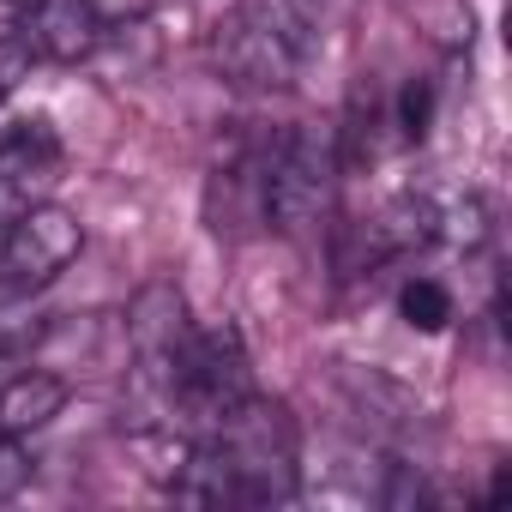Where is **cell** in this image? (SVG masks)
<instances>
[{"label":"cell","instance_id":"obj_10","mask_svg":"<svg viewBox=\"0 0 512 512\" xmlns=\"http://www.w3.org/2000/svg\"><path fill=\"white\" fill-rule=\"evenodd\" d=\"M434 229H440V199H434V193H398V199L368 223L374 253H410V247H428Z\"/></svg>","mask_w":512,"mask_h":512},{"label":"cell","instance_id":"obj_11","mask_svg":"<svg viewBox=\"0 0 512 512\" xmlns=\"http://www.w3.org/2000/svg\"><path fill=\"white\" fill-rule=\"evenodd\" d=\"M488 229H494V211H488L482 193H452V199H440V229H434V241L470 253V247L488 241Z\"/></svg>","mask_w":512,"mask_h":512},{"label":"cell","instance_id":"obj_18","mask_svg":"<svg viewBox=\"0 0 512 512\" xmlns=\"http://www.w3.org/2000/svg\"><path fill=\"white\" fill-rule=\"evenodd\" d=\"M0 7H7V13H19V7H25V0H0Z\"/></svg>","mask_w":512,"mask_h":512},{"label":"cell","instance_id":"obj_16","mask_svg":"<svg viewBox=\"0 0 512 512\" xmlns=\"http://www.w3.org/2000/svg\"><path fill=\"white\" fill-rule=\"evenodd\" d=\"M31 67H37V61H31V49H25L13 31H0V103H7V97L31 79Z\"/></svg>","mask_w":512,"mask_h":512},{"label":"cell","instance_id":"obj_4","mask_svg":"<svg viewBox=\"0 0 512 512\" xmlns=\"http://www.w3.org/2000/svg\"><path fill=\"white\" fill-rule=\"evenodd\" d=\"M338 139L320 127H290L272 139V151H260V223H272L278 235H308L326 211H332V187H338Z\"/></svg>","mask_w":512,"mask_h":512},{"label":"cell","instance_id":"obj_7","mask_svg":"<svg viewBox=\"0 0 512 512\" xmlns=\"http://www.w3.org/2000/svg\"><path fill=\"white\" fill-rule=\"evenodd\" d=\"M13 37L31 49V61L79 67L109 43V19L91 7V0H25L13 13Z\"/></svg>","mask_w":512,"mask_h":512},{"label":"cell","instance_id":"obj_9","mask_svg":"<svg viewBox=\"0 0 512 512\" xmlns=\"http://www.w3.org/2000/svg\"><path fill=\"white\" fill-rule=\"evenodd\" d=\"M67 410V380L61 374H43V368H25L0 386V434H37L49 428L55 416Z\"/></svg>","mask_w":512,"mask_h":512},{"label":"cell","instance_id":"obj_2","mask_svg":"<svg viewBox=\"0 0 512 512\" xmlns=\"http://www.w3.org/2000/svg\"><path fill=\"white\" fill-rule=\"evenodd\" d=\"M247 392H253V362H247L241 332L229 320L223 326H193L187 344L169 362L163 410L175 416L181 434H211Z\"/></svg>","mask_w":512,"mask_h":512},{"label":"cell","instance_id":"obj_13","mask_svg":"<svg viewBox=\"0 0 512 512\" xmlns=\"http://www.w3.org/2000/svg\"><path fill=\"white\" fill-rule=\"evenodd\" d=\"M428 127H434V85H428V79H410V85L398 91V133H404L410 145H422Z\"/></svg>","mask_w":512,"mask_h":512},{"label":"cell","instance_id":"obj_14","mask_svg":"<svg viewBox=\"0 0 512 512\" xmlns=\"http://www.w3.org/2000/svg\"><path fill=\"white\" fill-rule=\"evenodd\" d=\"M380 500H386L392 512H416V506H428V482H422V470H416V464H386V488H380Z\"/></svg>","mask_w":512,"mask_h":512},{"label":"cell","instance_id":"obj_6","mask_svg":"<svg viewBox=\"0 0 512 512\" xmlns=\"http://www.w3.org/2000/svg\"><path fill=\"white\" fill-rule=\"evenodd\" d=\"M187 332H193V314H187L181 284L151 278V284L133 290V302H127V344H133V368H139V380H145L157 398H163L169 362H175V350L187 344Z\"/></svg>","mask_w":512,"mask_h":512},{"label":"cell","instance_id":"obj_17","mask_svg":"<svg viewBox=\"0 0 512 512\" xmlns=\"http://www.w3.org/2000/svg\"><path fill=\"white\" fill-rule=\"evenodd\" d=\"M31 199L25 193H13V187H0V247H7V235H13V223H19V211H25Z\"/></svg>","mask_w":512,"mask_h":512},{"label":"cell","instance_id":"obj_8","mask_svg":"<svg viewBox=\"0 0 512 512\" xmlns=\"http://www.w3.org/2000/svg\"><path fill=\"white\" fill-rule=\"evenodd\" d=\"M55 175H61V133L49 115H25L0 133V187L37 199Z\"/></svg>","mask_w":512,"mask_h":512},{"label":"cell","instance_id":"obj_3","mask_svg":"<svg viewBox=\"0 0 512 512\" xmlns=\"http://www.w3.org/2000/svg\"><path fill=\"white\" fill-rule=\"evenodd\" d=\"M217 452L235 476V506H278L296 494V422L278 398L247 392L217 428Z\"/></svg>","mask_w":512,"mask_h":512},{"label":"cell","instance_id":"obj_5","mask_svg":"<svg viewBox=\"0 0 512 512\" xmlns=\"http://www.w3.org/2000/svg\"><path fill=\"white\" fill-rule=\"evenodd\" d=\"M85 247V229L67 205H49V199H31L0 247V296H37L49 290Z\"/></svg>","mask_w":512,"mask_h":512},{"label":"cell","instance_id":"obj_12","mask_svg":"<svg viewBox=\"0 0 512 512\" xmlns=\"http://www.w3.org/2000/svg\"><path fill=\"white\" fill-rule=\"evenodd\" d=\"M398 314L410 332H446L452 326V290L440 278H410L398 290Z\"/></svg>","mask_w":512,"mask_h":512},{"label":"cell","instance_id":"obj_1","mask_svg":"<svg viewBox=\"0 0 512 512\" xmlns=\"http://www.w3.org/2000/svg\"><path fill=\"white\" fill-rule=\"evenodd\" d=\"M314 55V13L302 0H241L211 31V61L241 91H290Z\"/></svg>","mask_w":512,"mask_h":512},{"label":"cell","instance_id":"obj_15","mask_svg":"<svg viewBox=\"0 0 512 512\" xmlns=\"http://www.w3.org/2000/svg\"><path fill=\"white\" fill-rule=\"evenodd\" d=\"M31 476H37V458L19 446V434H0V500L25 494V488H31Z\"/></svg>","mask_w":512,"mask_h":512}]
</instances>
